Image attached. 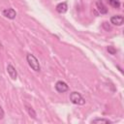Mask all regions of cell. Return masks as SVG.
Returning a JSON list of instances; mask_svg holds the SVG:
<instances>
[{"instance_id": "277c9868", "label": "cell", "mask_w": 124, "mask_h": 124, "mask_svg": "<svg viewBox=\"0 0 124 124\" xmlns=\"http://www.w3.org/2000/svg\"><path fill=\"white\" fill-rule=\"evenodd\" d=\"M123 21H124V17L120 15H117V16H113L110 17V22L113 24V25H117V26H120L123 24Z\"/></svg>"}, {"instance_id": "9c48e42d", "label": "cell", "mask_w": 124, "mask_h": 124, "mask_svg": "<svg viewBox=\"0 0 124 124\" xmlns=\"http://www.w3.org/2000/svg\"><path fill=\"white\" fill-rule=\"evenodd\" d=\"M107 2H108L111 7L115 8V9H118V8L120 7V2H119L118 0H107Z\"/></svg>"}, {"instance_id": "7a4b0ae2", "label": "cell", "mask_w": 124, "mask_h": 124, "mask_svg": "<svg viewBox=\"0 0 124 124\" xmlns=\"http://www.w3.org/2000/svg\"><path fill=\"white\" fill-rule=\"evenodd\" d=\"M70 101L75 105H84L85 99L78 92H72L70 94Z\"/></svg>"}, {"instance_id": "6da1fadb", "label": "cell", "mask_w": 124, "mask_h": 124, "mask_svg": "<svg viewBox=\"0 0 124 124\" xmlns=\"http://www.w3.org/2000/svg\"><path fill=\"white\" fill-rule=\"evenodd\" d=\"M26 60L29 64V66L31 67L32 70H34L35 72H40L41 70V66H40V63L38 61V59L31 53H28L26 55Z\"/></svg>"}, {"instance_id": "5b68a950", "label": "cell", "mask_w": 124, "mask_h": 124, "mask_svg": "<svg viewBox=\"0 0 124 124\" xmlns=\"http://www.w3.org/2000/svg\"><path fill=\"white\" fill-rule=\"evenodd\" d=\"M3 16H4L5 17H7V18L14 19V18L16 17V11H15L14 9L9 8V9H5V10L3 11Z\"/></svg>"}, {"instance_id": "30bf717a", "label": "cell", "mask_w": 124, "mask_h": 124, "mask_svg": "<svg viewBox=\"0 0 124 124\" xmlns=\"http://www.w3.org/2000/svg\"><path fill=\"white\" fill-rule=\"evenodd\" d=\"M92 123H111L108 119H104V118H96L92 120Z\"/></svg>"}, {"instance_id": "8992f818", "label": "cell", "mask_w": 124, "mask_h": 124, "mask_svg": "<svg viewBox=\"0 0 124 124\" xmlns=\"http://www.w3.org/2000/svg\"><path fill=\"white\" fill-rule=\"evenodd\" d=\"M7 71H8V74L10 76V78H12L13 79H16V77H17V73H16V68L12 65V64H9L7 66Z\"/></svg>"}, {"instance_id": "ba28073f", "label": "cell", "mask_w": 124, "mask_h": 124, "mask_svg": "<svg viewBox=\"0 0 124 124\" xmlns=\"http://www.w3.org/2000/svg\"><path fill=\"white\" fill-rule=\"evenodd\" d=\"M96 7H97L98 11H99L101 14H107V13H108V9L106 8V6L104 5V3H103L101 0H97V1H96Z\"/></svg>"}, {"instance_id": "52a82bcc", "label": "cell", "mask_w": 124, "mask_h": 124, "mask_svg": "<svg viewBox=\"0 0 124 124\" xmlns=\"http://www.w3.org/2000/svg\"><path fill=\"white\" fill-rule=\"evenodd\" d=\"M68 10V5L66 2H62V3H59L57 6H56V11L59 13V14H64L66 13Z\"/></svg>"}, {"instance_id": "3957f363", "label": "cell", "mask_w": 124, "mask_h": 124, "mask_svg": "<svg viewBox=\"0 0 124 124\" xmlns=\"http://www.w3.org/2000/svg\"><path fill=\"white\" fill-rule=\"evenodd\" d=\"M55 89H56L58 92H60V93H64V92L68 91L69 86L67 85L66 82H64V81H62V80H59V81H57V82L55 83Z\"/></svg>"}, {"instance_id": "8fae6325", "label": "cell", "mask_w": 124, "mask_h": 124, "mask_svg": "<svg viewBox=\"0 0 124 124\" xmlns=\"http://www.w3.org/2000/svg\"><path fill=\"white\" fill-rule=\"evenodd\" d=\"M26 109H27V111H28V113H29V115H30L31 117L36 118V112H35V110H34V109H33L31 107L26 106Z\"/></svg>"}, {"instance_id": "7c38bea8", "label": "cell", "mask_w": 124, "mask_h": 124, "mask_svg": "<svg viewBox=\"0 0 124 124\" xmlns=\"http://www.w3.org/2000/svg\"><path fill=\"white\" fill-rule=\"evenodd\" d=\"M108 51L110 54H115V53H116V49H115L113 46H108Z\"/></svg>"}, {"instance_id": "4fadbf2b", "label": "cell", "mask_w": 124, "mask_h": 124, "mask_svg": "<svg viewBox=\"0 0 124 124\" xmlns=\"http://www.w3.org/2000/svg\"><path fill=\"white\" fill-rule=\"evenodd\" d=\"M3 117H4V110H3V108L0 106V119H2Z\"/></svg>"}]
</instances>
